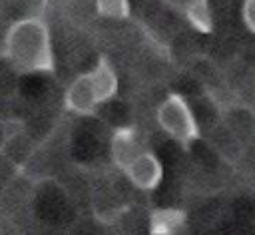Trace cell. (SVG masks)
<instances>
[{
    "mask_svg": "<svg viewBox=\"0 0 255 235\" xmlns=\"http://www.w3.org/2000/svg\"><path fill=\"white\" fill-rule=\"evenodd\" d=\"M185 225V213L175 207H161L149 215V235H177Z\"/></svg>",
    "mask_w": 255,
    "mask_h": 235,
    "instance_id": "cell-7",
    "label": "cell"
},
{
    "mask_svg": "<svg viewBox=\"0 0 255 235\" xmlns=\"http://www.w3.org/2000/svg\"><path fill=\"white\" fill-rule=\"evenodd\" d=\"M157 125L179 145L189 147L199 137V121L181 94H167L155 110Z\"/></svg>",
    "mask_w": 255,
    "mask_h": 235,
    "instance_id": "cell-3",
    "label": "cell"
},
{
    "mask_svg": "<svg viewBox=\"0 0 255 235\" xmlns=\"http://www.w3.org/2000/svg\"><path fill=\"white\" fill-rule=\"evenodd\" d=\"M241 18L249 32L255 34V0H243L241 4Z\"/></svg>",
    "mask_w": 255,
    "mask_h": 235,
    "instance_id": "cell-10",
    "label": "cell"
},
{
    "mask_svg": "<svg viewBox=\"0 0 255 235\" xmlns=\"http://www.w3.org/2000/svg\"><path fill=\"white\" fill-rule=\"evenodd\" d=\"M2 56L18 74H52L56 60L46 20L26 16L12 22L4 36Z\"/></svg>",
    "mask_w": 255,
    "mask_h": 235,
    "instance_id": "cell-1",
    "label": "cell"
},
{
    "mask_svg": "<svg viewBox=\"0 0 255 235\" xmlns=\"http://www.w3.org/2000/svg\"><path fill=\"white\" fill-rule=\"evenodd\" d=\"M128 181L139 189V191H153L161 177H163V167L161 161L157 159V155L149 149H143L126 169H124Z\"/></svg>",
    "mask_w": 255,
    "mask_h": 235,
    "instance_id": "cell-4",
    "label": "cell"
},
{
    "mask_svg": "<svg viewBox=\"0 0 255 235\" xmlns=\"http://www.w3.org/2000/svg\"><path fill=\"white\" fill-rule=\"evenodd\" d=\"M183 14L185 20L189 22V26L197 32H211L213 28V14H211V6L209 0H187L183 6Z\"/></svg>",
    "mask_w": 255,
    "mask_h": 235,
    "instance_id": "cell-8",
    "label": "cell"
},
{
    "mask_svg": "<svg viewBox=\"0 0 255 235\" xmlns=\"http://www.w3.org/2000/svg\"><path fill=\"white\" fill-rule=\"evenodd\" d=\"M221 123L239 143L255 135V114L245 106H229L225 112H221Z\"/></svg>",
    "mask_w": 255,
    "mask_h": 235,
    "instance_id": "cell-6",
    "label": "cell"
},
{
    "mask_svg": "<svg viewBox=\"0 0 255 235\" xmlns=\"http://www.w3.org/2000/svg\"><path fill=\"white\" fill-rule=\"evenodd\" d=\"M143 151V145L137 139V133L131 127H118L112 133L110 139V155L112 161L116 163V167H120L122 171Z\"/></svg>",
    "mask_w": 255,
    "mask_h": 235,
    "instance_id": "cell-5",
    "label": "cell"
},
{
    "mask_svg": "<svg viewBox=\"0 0 255 235\" xmlns=\"http://www.w3.org/2000/svg\"><path fill=\"white\" fill-rule=\"evenodd\" d=\"M120 82L114 66L100 58L88 72L76 76L64 94V108L76 116H92L98 106L118 94Z\"/></svg>",
    "mask_w": 255,
    "mask_h": 235,
    "instance_id": "cell-2",
    "label": "cell"
},
{
    "mask_svg": "<svg viewBox=\"0 0 255 235\" xmlns=\"http://www.w3.org/2000/svg\"><path fill=\"white\" fill-rule=\"evenodd\" d=\"M96 12L102 18L110 20H126L129 18V0H94Z\"/></svg>",
    "mask_w": 255,
    "mask_h": 235,
    "instance_id": "cell-9",
    "label": "cell"
}]
</instances>
